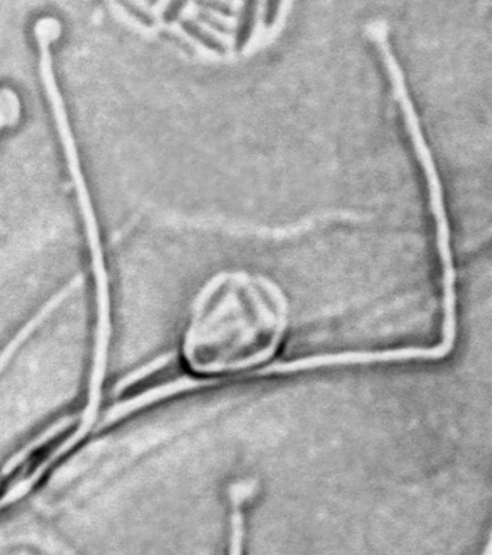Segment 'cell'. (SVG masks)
Instances as JSON below:
<instances>
[{
	"label": "cell",
	"mask_w": 492,
	"mask_h": 555,
	"mask_svg": "<svg viewBox=\"0 0 492 555\" xmlns=\"http://www.w3.org/2000/svg\"><path fill=\"white\" fill-rule=\"evenodd\" d=\"M122 2V5L133 15V16H136V19H139L142 23H145V25H153V19L146 13V12H143L142 9H139L138 6H134L133 4H130V2H127V0H120Z\"/></svg>",
	"instance_id": "52a82bcc"
},
{
	"label": "cell",
	"mask_w": 492,
	"mask_h": 555,
	"mask_svg": "<svg viewBox=\"0 0 492 555\" xmlns=\"http://www.w3.org/2000/svg\"><path fill=\"white\" fill-rule=\"evenodd\" d=\"M185 4H186V0H171V4L168 5V8L165 11V15H163L165 16V20L167 22L175 20L178 18L179 12L182 11V8L185 6Z\"/></svg>",
	"instance_id": "9c48e42d"
},
{
	"label": "cell",
	"mask_w": 492,
	"mask_h": 555,
	"mask_svg": "<svg viewBox=\"0 0 492 555\" xmlns=\"http://www.w3.org/2000/svg\"><path fill=\"white\" fill-rule=\"evenodd\" d=\"M19 117V101L8 89L0 90V126L13 125Z\"/></svg>",
	"instance_id": "277c9868"
},
{
	"label": "cell",
	"mask_w": 492,
	"mask_h": 555,
	"mask_svg": "<svg viewBox=\"0 0 492 555\" xmlns=\"http://www.w3.org/2000/svg\"><path fill=\"white\" fill-rule=\"evenodd\" d=\"M282 0H266V9H264V23L267 28L275 25L278 13L280 11Z\"/></svg>",
	"instance_id": "8992f818"
},
{
	"label": "cell",
	"mask_w": 492,
	"mask_h": 555,
	"mask_svg": "<svg viewBox=\"0 0 492 555\" xmlns=\"http://www.w3.org/2000/svg\"><path fill=\"white\" fill-rule=\"evenodd\" d=\"M181 25H182V28H183L190 37L195 38V39H197L200 44H202L205 48H208V49L216 52V54H226V46H224V44H223L220 39H216L215 37H212L211 34H208L207 31H204L198 23L186 19V20H182Z\"/></svg>",
	"instance_id": "3957f363"
},
{
	"label": "cell",
	"mask_w": 492,
	"mask_h": 555,
	"mask_svg": "<svg viewBox=\"0 0 492 555\" xmlns=\"http://www.w3.org/2000/svg\"><path fill=\"white\" fill-rule=\"evenodd\" d=\"M257 6H259V0H244V5L241 8V13L238 19L237 32H235V41H234L235 51L244 49V46L247 45V42L252 38L256 23Z\"/></svg>",
	"instance_id": "7a4b0ae2"
},
{
	"label": "cell",
	"mask_w": 492,
	"mask_h": 555,
	"mask_svg": "<svg viewBox=\"0 0 492 555\" xmlns=\"http://www.w3.org/2000/svg\"><path fill=\"white\" fill-rule=\"evenodd\" d=\"M198 18H200L204 23L209 25L212 30H215V31H218V32H221V34H230V28H228V26H227L226 23H223L221 20L215 19L214 16H211V15H208V13H200Z\"/></svg>",
	"instance_id": "ba28073f"
},
{
	"label": "cell",
	"mask_w": 492,
	"mask_h": 555,
	"mask_svg": "<svg viewBox=\"0 0 492 555\" xmlns=\"http://www.w3.org/2000/svg\"><path fill=\"white\" fill-rule=\"evenodd\" d=\"M289 324L280 291L261 278L224 275L194 302L183 359L194 374L231 376L263 366L279 352Z\"/></svg>",
	"instance_id": "6da1fadb"
},
{
	"label": "cell",
	"mask_w": 492,
	"mask_h": 555,
	"mask_svg": "<svg viewBox=\"0 0 492 555\" xmlns=\"http://www.w3.org/2000/svg\"><path fill=\"white\" fill-rule=\"evenodd\" d=\"M195 4L204 9L216 12L224 16H234V9L223 0H195Z\"/></svg>",
	"instance_id": "5b68a950"
}]
</instances>
